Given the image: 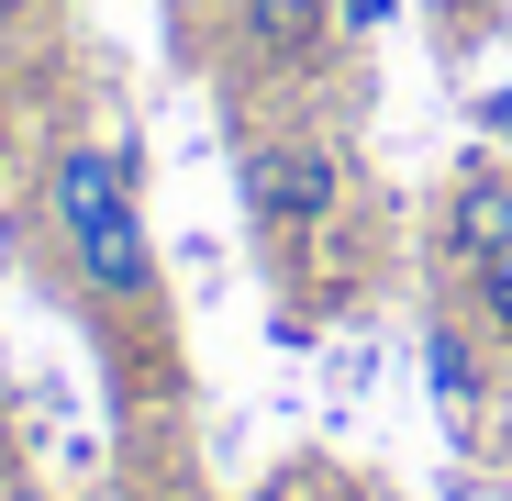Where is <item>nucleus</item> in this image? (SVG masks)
I'll use <instances>...</instances> for the list:
<instances>
[{"instance_id":"39448f33","label":"nucleus","mask_w":512,"mask_h":501,"mask_svg":"<svg viewBox=\"0 0 512 501\" xmlns=\"http://www.w3.org/2000/svg\"><path fill=\"white\" fill-rule=\"evenodd\" d=\"M323 45H334V0H234V67L268 78V90L312 78Z\"/></svg>"},{"instance_id":"20e7f679","label":"nucleus","mask_w":512,"mask_h":501,"mask_svg":"<svg viewBox=\"0 0 512 501\" xmlns=\"http://www.w3.org/2000/svg\"><path fill=\"white\" fill-rule=\"evenodd\" d=\"M501 245H512V167L501 156H468L446 179V201H435V268L468 279V268L501 257Z\"/></svg>"},{"instance_id":"f257e3e1","label":"nucleus","mask_w":512,"mask_h":501,"mask_svg":"<svg viewBox=\"0 0 512 501\" xmlns=\"http://www.w3.org/2000/svg\"><path fill=\"white\" fill-rule=\"evenodd\" d=\"M45 245H56V279L90 301L101 334L123 346H167V268H156V234H145V190H134V145L112 134H56L45 145V179H34Z\"/></svg>"},{"instance_id":"423d86ee","label":"nucleus","mask_w":512,"mask_h":501,"mask_svg":"<svg viewBox=\"0 0 512 501\" xmlns=\"http://www.w3.org/2000/svg\"><path fill=\"white\" fill-rule=\"evenodd\" d=\"M446 290L468 301V323L490 334V346H501V368H512V245H501L490 268H468V279H446Z\"/></svg>"},{"instance_id":"7ed1b4c3","label":"nucleus","mask_w":512,"mask_h":501,"mask_svg":"<svg viewBox=\"0 0 512 501\" xmlns=\"http://www.w3.org/2000/svg\"><path fill=\"white\" fill-rule=\"evenodd\" d=\"M512 368H501V346L468 323V301L446 290V312H423V390H435V412L457 435H479V412H490V390H501Z\"/></svg>"},{"instance_id":"6e6552de","label":"nucleus","mask_w":512,"mask_h":501,"mask_svg":"<svg viewBox=\"0 0 512 501\" xmlns=\"http://www.w3.org/2000/svg\"><path fill=\"white\" fill-rule=\"evenodd\" d=\"M379 23H390V0H334V34H346V45H368Z\"/></svg>"},{"instance_id":"f03ea898","label":"nucleus","mask_w":512,"mask_h":501,"mask_svg":"<svg viewBox=\"0 0 512 501\" xmlns=\"http://www.w3.org/2000/svg\"><path fill=\"white\" fill-rule=\"evenodd\" d=\"M346 190H357V167H346L334 134H312V123H256V134H234V201H245V234L268 245V257L323 245L334 212H346Z\"/></svg>"},{"instance_id":"0eeeda50","label":"nucleus","mask_w":512,"mask_h":501,"mask_svg":"<svg viewBox=\"0 0 512 501\" xmlns=\"http://www.w3.org/2000/svg\"><path fill=\"white\" fill-rule=\"evenodd\" d=\"M245 501H357V479L334 468V457H290V468H268Z\"/></svg>"},{"instance_id":"1a4fd4ad","label":"nucleus","mask_w":512,"mask_h":501,"mask_svg":"<svg viewBox=\"0 0 512 501\" xmlns=\"http://www.w3.org/2000/svg\"><path fill=\"white\" fill-rule=\"evenodd\" d=\"M0 501H12V479H0Z\"/></svg>"}]
</instances>
